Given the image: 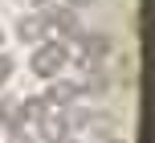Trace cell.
Returning <instances> with one entry per match:
<instances>
[{
	"mask_svg": "<svg viewBox=\"0 0 155 143\" xmlns=\"http://www.w3.org/2000/svg\"><path fill=\"white\" fill-rule=\"evenodd\" d=\"M65 57H70V53H65V45L49 41V45H41L37 53H33V62H29V65H33V74H37V78H53V74L65 65Z\"/></svg>",
	"mask_w": 155,
	"mask_h": 143,
	"instance_id": "6da1fadb",
	"label": "cell"
},
{
	"mask_svg": "<svg viewBox=\"0 0 155 143\" xmlns=\"http://www.w3.org/2000/svg\"><path fill=\"white\" fill-rule=\"evenodd\" d=\"M45 33H49L45 12H33V16H21V21H16V37H21V41H29V45H37Z\"/></svg>",
	"mask_w": 155,
	"mask_h": 143,
	"instance_id": "7a4b0ae2",
	"label": "cell"
},
{
	"mask_svg": "<svg viewBox=\"0 0 155 143\" xmlns=\"http://www.w3.org/2000/svg\"><path fill=\"white\" fill-rule=\"evenodd\" d=\"M37 123H41V139L45 143L65 139V131H70V119H65V115H45V119H37Z\"/></svg>",
	"mask_w": 155,
	"mask_h": 143,
	"instance_id": "3957f363",
	"label": "cell"
},
{
	"mask_svg": "<svg viewBox=\"0 0 155 143\" xmlns=\"http://www.w3.org/2000/svg\"><path fill=\"white\" fill-rule=\"evenodd\" d=\"M78 94H82V86H74V82H49V90H45V102L65 106V102H74Z\"/></svg>",
	"mask_w": 155,
	"mask_h": 143,
	"instance_id": "277c9868",
	"label": "cell"
},
{
	"mask_svg": "<svg viewBox=\"0 0 155 143\" xmlns=\"http://www.w3.org/2000/svg\"><path fill=\"white\" fill-rule=\"evenodd\" d=\"M45 115H49V102H45V98H25V102H21V119H33V123H37V119H45Z\"/></svg>",
	"mask_w": 155,
	"mask_h": 143,
	"instance_id": "5b68a950",
	"label": "cell"
},
{
	"mask_svg": "<svg viewBox=\"0 0 155 143\" xmlns=\"http://www.w3.org/2000/svg\"><path fill=\"white\" fill-rule=\"evenodd\" d=\"M12 70H16V62H12L8 53H0V90H4L8 82H12Z\"/></svg>",
	"mask_w": 155,
	"mask_h": 143,
	"instance_id": "8992f818",
	"label": "cell"
},
{
	"mask_svg": "<svg viewBox=\"0 0 155 143\" xmlns=\"http://www.w3.org/2000/svg\"><path fill=\"white\" fill-rule=\"evenodd\" d=\"M8 143H33L29 135H21V131H12V139H8Z\"/></svg>",
	"mask_w": 155,
	"mask_h": 143,
	"instance_id": "52a82bcc",
	"label": "cell"
},
{
	"mask_svg": "<svg viewBox=\"0 0 155 143\" xmlns=\"http://www.w3.org/2000/svg\"><path fill=\"white\" fill-rule=\"evenodd\" d=\"M57 143H74V139H57Z\"/></svg>",
	"mask_w": 155,
	"mask_h": 143,
	"instance_id": "ba28073f",
	"label": "cell"
},
{
	"mask_svg": "<svg viewBox=\"0 0 155 143\" xmlns=\"http://www.w3.org/2000/svg\"><path fill=\"white\" fill-rule=\"evenodd\" d=\"M0 41H4V33H0Z\"/></svg>",
	"mask_w": 155,
	"mask_h": 143,
	"instance_id": "9c48e42d",
	"label": "cell"
}]
</instances>
